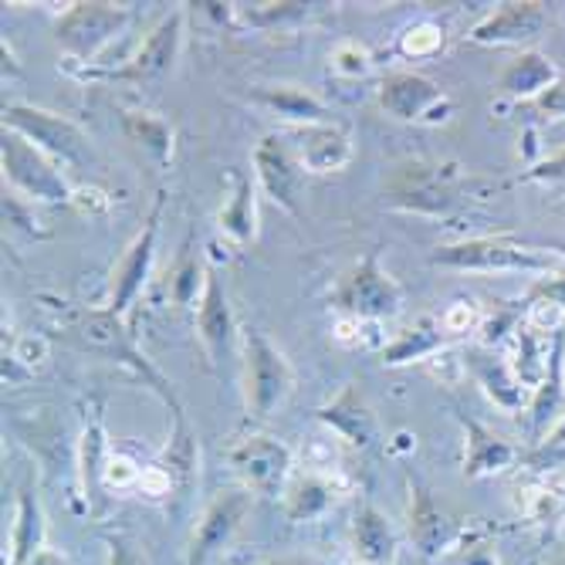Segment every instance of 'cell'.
Listing matches in <instances>:
<instances>
[{"label": "cell", "instance_id": "31", "mask_svg": "<svg viewBox=\"0 0 565 565\" xmlns=\"http://www.w3.org/2000/svg\"><path fill=\"white\" fill-rule=\"evenodd\" d=\"M122 129L132 142H139L160 167L173 163V126L157 116V113H139V109H122Z\"/></svg>", "mask_w": 565, "mask_h": 565}, {"label": "cell", "instance_id": "46", "mask_svg": "<svg viewBox=\"0 0 565 565\" xmlns=\"http://www.w3.org/2000/svg\"><path fill=\"white\" fill-rule=\"evenodd\" d=\"M258 565H316V562L312 558H291V555H285V558H265Z\"/></svg>", "mask_w": 565, "mask_h": 565}, {"label": "cell", "instance_id": "29", "mask_svg": "<svg viewBox=\"0 0 565 565\" xmlns=\"http://www.w3.org/2000/svg\"><path fill=\"white\" fill-rule=\"evenodd\" d=\"M447 345V329L424 316L417 326H409L406 332H399L386 349H383V366H406V363H420V359L437 355Z\"/></svg>", "mask_w": 565, "mask_h": 565}, {"label": "cell", "instance_id": "1", "mask_svg": "<svg viewBox=\"0 0 565 565\" xmlns=\"http://www.w3.org/2000/svg\"><path fill=\"white\" fill-rule=\"evenodd\" d=\"M430 265L454 268V271H478V275H558L565 271V254L529 247L501 234H488V237H468L457 244L434 247Z\"/></svg>", "mask_w": 565, "mask_h": 565}, {"label": "cell", "instance_id": "43", "mask_svg": "<svg viewBox=\"0 0 565 565\" xmlns=\"http://www.w3.org/2000/svg\"><path fill=\"white\" fill-rule=\"evenodd\" d=\"M142 478V471L132 465L129 457H122V454H113V465H109V488L116 484V488H129V484H136Z\"/></svg>", "mask_w": 565, "mask_h": 565}, {"label": "cell", "instance_id": "16", "mask_svg": "<svg viewBox=\"0 0 565 565\" xmlns=\"http://www.w3.org/2000/svg\"><path fill=\"white\" fill-rule=\"evenodd\" d=\"M319 424H326L339 440H345L355 450H380L383 447V427L380 417L373 414V406L366 403L359 386H342L335 399L316 409Z\"/></svg>", "mask_w": 565, "mask_h": 565}, {"label": "cell", "instance_id": "25", "mask_svg": "<svg viewBox=\"0 0 565 565\" xmlns=\"http://www.w3.org/2000/svg\"><path fill=\"white\" fill-rule=\"evenodd\" d=\"M250 102H258V106H265L268 113L288 119L295 129L332 122V113L326 109V102H319L312 92H305L298 85H258V88H250Z\"/></svg>", "mask_w": 565, "mask_h": 565}, {"label": "cell", "instance_id": "6", "mask_svg": "<svg viewBox=\"0 0 565 565\" xmlns=\"http://www.w3.org/2000/svg\"><path fill=\"white\" fill-rule=\"evenodd\" d=\"M132 11L126 4H102V0H82L68 4V11L55 21V41L65 55L78 65L92 62L106 44L122 34Z\"/></svg>", "mask_w": 565, "mask_h": 565}, {"label": "cell", "instance_id": "15", "mask_svg": "<svg viewBox=\"0 0 565 565\" xmlns=\"http://www.w3.org/2000/svg\"><path fill=\"white\" fill-rule=\"evenodd\" d=\"M180 44H183V11H173L167 14L157 28L146 34V41L139 44L136 55L122 65V68H113L98 78H109V82H152V78H163L173 65H177V55H180Z\"/></svg>", "mask_w": 565, "mask_h": 565}, {"label": "cell", "instance_id": "22", "mask_svg": "<svg viewBox=\"0 0 565 565\" xmlns=\"http://www.w3.org/2000/svg\"><path fill=\"white\" fill-rule=\"evenodd\" d=\"M457 424H460V430H465V478H471V481L491 478V475L508 471L519 460L515 444L498 437L481 420H475L468 414H457Z\"/></svg>", "mask_w": 565, "mask_h": 565}, {"label": "cell", "instance_id": "26", "mask_svg": "<svg viewBox=\"0 0 565 565\" xmlns=\"http://www.w3.org/2000/svg\"><path fill=\"white\" fill-rule=\"evenodd\" d=\"M558 68L552 58L539 55V51H522L519 58H511L504 65V72L498 75V88L511 98L522 102H535L542 92H548L558 82Z\"/></svg>", "mask_w": 565, "mask_h": 565}, {"label": "cell", "instance_id": "24", "mask_svg": "<svg viewBox=\"0 0 565 565\" xmlns=\"http://www.w3.org/2000/svg\"><path fill=\"white\" fill-rule=\"evenodd\" d=\"M349 535H352V548H355L359 562H366V565H393L396 562L399 535L376 504H359V511L352 515Z\"/></svg>", "mask_w": 565, "mask_h": 565}, {"label": "cell", "instance_id": "9", "mask_svg": "<svg viewBox=\"0 0 565 565\" xmlns=\"http://www.w3.org/2000/svg\"><path fill=\"white\" fill-rule=\"evenodd\" d=\"M254 494L247 488H224L211 498V504L203 508V515L193 529V539L186 545V558L183 565H207L214 562L231 539L241 532L244 519L250 515Z\"/></svg>", "mask_w": 565, "mask_h": 565}, {"label": "cell", "instance_id": "27", "mask_svg": "<svg viewBox=\"0 0 565 565\" xmlns=\"http://www.w3.org/2000/svg\"><path fill=\"white\" fill-rule=\"evenodd\" d=\"M47 525H44V508L31 491L18 494V511L11 525V555L8 565H31L47 545H44Z\"/></svg>", "mask_w": 565, "mask_h": 565}, {"label": "cell", "instance_id": "21", "mask_svg": "<svg viewBox=\"0 0 565 565\" xmlns=\"http://www.w3.org/2000/svg\"><path fill=\"white\" fill-rule=\"evenodd\" d=\"M409 539L417 552L427 558H437L450 552L460 539V525L434 501V494L409 478Z\"/></svg>", "mask_w": 565, "mask_h": 565}, {"label": "cell", "instance_id": "44", "mask_svg": "<svg viewBox=\"0 0 565 565\" xmlns=\"http://www.w3.org/2000/svg\"><path fill=\"white\" fill-rule=\"evenodd\" d=\"M558 177H565V152H558L555 160L539 163V167H535V170H529L522 180H558Z\"/></svg>", "mask_w": 565, "mask_h": 565}, {"label": "cell", "instance_id": "33", "mask_svg": "<svg viewBox=\"0 0 565 565\" xmlns=\"http://www.w3.org/2000/svg\"><path fill=\"white\" fill-rule=\"evenodd\" d=\"M203 285H207V265H203L196 254L186 247V254H180L177 268L170 271V298L177 308H190L200 301Z\"/></svg>", "mask_w": 565, "mask_h": 565}, {"label": "cell", "instance_id": "34", "mask_svg": "<svg viewBox=\"0 0 565 565\" xmlns=\"http://www.w3.org/2000/svg\"><path fill=\"white\" fill-rule=\"evenodd\" d=\"M440 47H444V28L434 24V21H420L414 28H406L403 38H399V51L409 58H427Z\"/></svg>", "mask_w": 565, "mask_h": 565}, {"label": "cell", "instance_id": "2", "mask_svg": "<svg viewBox=\"0 0 565 565\" xmlns=\"http://www.w3.org/2000/svg\"><path fill=\"white\" fill-rule=\"evenodd\" d=\"M241 366H244V406L254 420H268L288 403L295 390V370L288 355L254 326L241 329Z\"/></svg>", "mask_w": 565, "mask_h": 565}, {"label": "cell", "instance_id": "37", "mask_svg": "<svg viewBox=\"0 0 565 565\" xmlns=\"http://www.w3.org/2000/svg\"><path fill=\"white\" fill-rule=\"evenodd\" d=\"M106 545H109V565H149L142 545L126 532L106 535Z\"/></svg>", "mask_w": 565, "mask_h": 565}, {"label": "cell", "instance_id": "30", "mask_svg": "<svg viewBox=\"0 0 565 565\" xmlns=\"http://www.w3.org/2000/svg\"><path fill=\"white\" fill-rule=\"evenodd\" d=\"M196 465H200V454H196V437H193L190 424L186 420L183 424H173L170 440H167V447L160 454V465L157 468L170 478L173 491L183 494L196 481Z\"/></svg>", "mask_w": 565, "mask_h": 565}, {"label": "cell", "instance_id": "10", "mask_svg": "<svg viewBox=\"0 0 565 565\" xmlns=\"http://www.w3.org/2000/svg\"><path fill=\"white\" fill-rule=\"evenodd\" d=\"M254 177L265 196L281 207L285 214H301V190H305V170L295 157V149L285 132H268L254 146Z\"/></svg>", "mask_w": 565, "mask_h": 565}, {"label": "cell", "instance_id": "50", "mask_svg": "<svg viewBox=\"0 0 565 565\" xmlns=\"http://www.w3.org/2000/svg\"><path fill=\"white\" fill-rule=\"evenodd\" d=\"M359 565H366V562H359Z\"/></svg>", "mask_w": 565, "mask_h": 565}, {"label": "cell", "instance_id": "28", "mask_svg": "<svg viewBox=\"0 0 565 565\" xmlns=\"http://www.w3.org/2000/svg\"><path fill=\"white\" fill-rule=\"evenodd\" d=\"M281 508L291 522H316L335 508V484L322 475H301L285 488Z\"/></svg>", "mask_w": 565, "mask_h": 565}, {"label": "cell", "instance_id": "17", "mask_svg": "<svg viewBox=\"0 0 565 565\" xmlns=\"http://www.w3.org/2000/svg\"><path fill=\"white\" fill-rule=\"evenodd\" d=\"M460 366L471 373V380L481 386V393L498 406L504 414H519L522 406L532 403V393L522 386V380L515 376L508 359L498 352V349H488V345H468L460 352Z\"/></svg>", "mask_w": 565, "mask_h": 565}, {"label": "cell", "instance_id": "40", "mask_svg": "<svg viewBox=\"0 0 565 565\" xmlns=\"http://www.w3.org/2000/svg\"><path fill=\"white\" fill-rule=\"evenodd\" d=\"M308 11V4H254V11H247L250 24H278L285 18H301Z\"/></svg>", "mask_w": 565, "mask_h": 565}, {"label": "cell", "instance_id": "42", "mask_svg": "<svg viewBox=\"0 0 565 565\" xmlns=\"http://www.w3.org/2000/svg\"><path fill=\"white\" fill-rule=\"evenodd\" d=\"M529 301H552L565 312V271L552 275V278H542L532 291H529Z\"/></svg>", "mask_w": 565, "mask_h": 565}, {"label": "cell", "instance_id": "48", "mask_svg": "<svg viewBox=\"0 0 565 565\" xmlns=\"http://www.w3.org/2000/svg\"><path fill=\"white\" fill-rule=\"evenodd\" d=\"M562 511H565V494H562Z\"/></svg>", "mask_w": 565, "mask_h": 565}, {"label": "cell", "instance_id": "41", "mask_svg": "<svg viewBox=\"0 0 565 565\" xmlns=\"http://www.w3.org/2000/svg\"><path fill=\"white\" fill-rule=\"evenodd\" d=\"M535 113L539 116H548V119H565V75L548 88V92H542L535 102Z\"/></svg>", "mask_w": 565, "mask_h": 565}, {"label": "cell", "instance_id": "20", "mask_svg": "<svg viewBox=\"0 0 565 565\" xmlns=\"http://www.w3.org/2000/svg\"><path fill=\"white\" fill-rule=\"evenodd\" d=\"M196 332H200L203 349H207V355H211V363L221 370L224 359L234 349V342L241 339V329H237L234 312H231L227 288L214 268H207V285H203V295L196 301Z\"/></svg>", "mask_w": 565, "mask_h": 565}, {"label": "cell", "instance_id": "39", "mask_svg": "<svg viewBox=\"0 0 565 565\" xmlns=\"http://www.w3.org/2000/svg\"><path fill=\"white\" fill-rule=\"evenodd\" d=\"M475 322H478V308H475V301H457V305H450L447 312H444V319H440V326H444L450 335H460V332L475 329Z\"/></svg>", "mask_w": 565, "mask_h": 565}, {"label": "cell", "instance_id": "49", "mask_svg": "<svg viewBox=\"0 0 565 565\" xmlns=\"http://www.w3.org/2000/svg\"><path fill=\"white\" fill-rule=\"evenodd\" d=\"M562 373H565V359H562Z\"/></svg>", "mask_w": 565, "mask_h": 565}, {"label": "cell", "instance_id": "5", "mask_svg": "<svg viewBox=\"0 0 565 565\" xmlns=\"http://www.w3.org/2000/svg\"><path fill=\"white\" fill-rule=\"evenodd\" d=\"M0 163H4V180L28 203H72L75 200V190L65 180L62 167L11 129L0 132Z\"/></svg>", "mask_w": 565, "mask_h": 565}, {"label": "cell", "instance_id": "36", "mask_svg": "<svg viewBox=\"0 0 565 565\" xmlns=\"http://www.w3.org/2000/svg\"><path fill=\"white\" fill-rule=\"evenodd\" d=\"M373 68V58L363 44L355 41H342L335 51H332V72L335 75H345V78H366Z\"/></svg>", "mask_w": 565, "mask_h": 565}, {"label": "cell", "instance_id": "18", "mask_svg": "<svg viewBox=\"0 0 565 565\" xmlns=\"http://www.w3.org/2000/svg\"><path fill=\"white\" fill-rule=\"evenodd\" d=\"M542 28H545V4H539V0H504L481 24H475L468 41L481 47H519L535 41Z\"/></svg>", "mask_w": 565, "mask_h": 565}, {"label": "cell", "instance_id": "7", "mask_svg": "<svg viewBox=\"0 0 565 565\" xmlns=\"http://www.w3.org/2000/svg\"><path fill=\"white\" fill-rule=\"evenodd\" d=\"M4 129L24 136L58 167H85L92 160L85 132L58 113L38 106H4Z\"/></svg>", "mask_w": 565, "mask_h": 565}, {"label": "cell", "instance_id": "35", "mask_svg": "<svg viewBox=\"0 0 565 565\" xmlns=\"http://www.w3.org/2000/svg\"><path fill=\"white\" fill-rule=\"evenodd\" d=\"M525 465H529L532 471H555V468L565 465V420H562L552 434L539 437L535 450L525 454Z\"/></svg>", "mask_w": 565, "mask_h": 565}, {"label": "cell", "instance_id": "13", "mask_svg": "<svg viewBox=\"0 0 565 565\" xmlns=\"http://www.w3.org/2000/svg\"><path fill=\"white\" fill-rule=\"evenodd\" d=\"M163 203L167 196L160 193L157 203H152V211L146 217V224L139 227V234L132 237V244L126 247L119 268L113 271V291H109V312L116 319H122L129 308L136 305V298L142 295L146 281H149V271H152V258H157V237H160V217H163Z\"/></svg>", "mask_w": 565, "mask_h": 565}, {"label": "cell", "instance_id": "38", "mask_svg": "<svg viewBox=\"0 0 565 565\" xmlns=\"http://www.w3.org/2000/svg\"><path fill=\"white\" fill-rule=\"evenodd\" d=\"M44 355H47V342L41 335H21L8 359H14V363L24 370H34L38 363H44Z\"/></svg>", "mask_w": 565, "mask_h": 565}, {"label": "cell", "instance_id": "23", "mask_svg": "<svg viewBox=\"0 0 565 565\" xmlns=\"http://www.w3.org/2000/svg\"><path fill=\"white\" fill-rule=\"evenodd\" d=\"M227 180H231V193L224 200V207L217 211V231L231 244L247 247L258 237V186L241 170H227Z\"/></svg>", "mask_w": 565, "mask_h": 565}, {"label": "cell", "instance_id": "8", "mask_svg": "<svg viewBox=\"0 0 565 565\" xmlns=\"http://www.w3.org/2000/svg\"><path fill=\"white\" fill-rule=\"evenodd\" d=\"M227 465L241 488L262 498H278L291 484V447L271 434H250L227 450Z\"/></svg>", "mask_w": 565, "mask_h": 565}, {"label": "cell", "instance_id": "32", "mask_svg": "<svg viewBox=\"0 0 565 565\" xmlns=\"http://www.w3.org/2000/svg\"><path fill=\"white\" fill-rule=\"evenodd\" d=\"M562 396H565V373H562V335H558V339H555V349H552L548 376L542 380V386L532 393V403H529L532 430H535V434H542L545 424L552 420V414H558Z\"/></svg>", "mask_w": 565, "mask_h": 565}, {"label": "cell", "instance_id": "47", "mask_svg": "<svg viewBox=\"0 0 565 565\" xmlns=\"http://www.w3.org/2000/svg\"><path fill=\"white\" fill-rule=\"evenodd\" d=\"M548 565H565V552H562V555H555V558H552Z\"/></svg>", "mask_w": 565, "mask_h": 565}, {"label": "cell", "instance_id": "19", "mask_svg": "<svg viewBox=\"0 0 565 565\" xmlns=\"http://www.w3.org/2000/svg\"><path fill=\"white\" fill-rule=\"evenodd\" d=\"M295 157L301 163L305 173H339L352 163V136L335 126V122H316V126H298L291 132H285Z\"/></svg>", "mask_w": 565, "mask_h": 565}, {"label": "cell", "instance_id": "3", "mask_svg": "<svg viewBox=\"0 0 565 565\" xmlns=\"http://www.w3.org/2000/svg\"><path fill=\"white\" fill-rule=\"evenodd\" d=\"M75 335H78V342H82L85 349L106 352V355L116 359V363H122V366H129L136 376H142V383L173 409V424H183V420H186L183 406H180V396L173 393L170 380L139 352V345L129 339L122 319H116V316L109 312V308H102V312H88V316L75 326Z\"/></svg>", "mask_w": 565, "mask_h": 565}, {"label": "cell", "instance_id": "4", "mask_svg": "<svg viewBox=\"0 0 565 565\" xmlns=\"http://www.w3.org/2000/svg\"><path fill=\"white\" fill-rule=\"evenodd\" d=\"M329 301L339 308L345 319L363 322H383L403 312V288L399 281L380 265L376 254H366L363 262L352 265L339 285L332 288Z\"/></svg>", "mask_w": 565, "mask_h": 565}, {"label": "cell", "instance_id": "11", "mask_svg": "<svg viewBox=\"0 0 565 565\" xmlns=\"http://www.w3.org/2000/svg\"><path fill=\"white\" fill-rule=\"evenodd\" d=\"M78 488L88 519L102 522L113 511V494H109V465H113V447L106 434V420H102V409H92V417L85 420L78 434Z\"/></svg>", "mask_w": 565, "mask_h": 565}, {"label": "cell", "instance_id": "45", "mask_svg": "<svg viewBox=\"0 0 565 565\" xmlns=\"http://www.w3.org/2000/svg\"><path fill=\"white\" fill-rule=\"evenodd\" d=\"M31 565H68V558L62 552H55V548H44Z\"/></svg>", "mask_w": 565, "mask_h": 565}, {"label": "cell", "instance_id": "12", "mask_svg": "<svg viewBox=\"0 0 565 565\" xmlns=\"http://www.w3.org/2000/svg\"><path fill=\"white\" fill-rule=\"evenodd\" d=\"M386 203L399 211L430 214V217L450 214L457 203L450 167H427V163L399 167L386 186Z\"/></svg>", "mask_w": 565, "mask_h": 565}, {"label": "cell", "instance_id": "14", "mask_svg": "<svg viewBox=\"0 0 565 565\" xmlns=\"http://www.w3.org/2000/svg\"><path fill=\"white\" fill-rule=\"evenodd\" d=\"M376 98L386 116L399 122H437V109H450L440 85L420 72H393L380 82Z\"/></svg>", "mask_w": 565, "mask_h": 565}]
</instances>
